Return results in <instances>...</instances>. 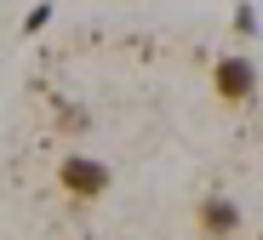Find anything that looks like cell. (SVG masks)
I'll return each instance as SVG.
<instances>
[{"mask_svg": "<svg viewBox=\"0 0 263 240\" xmlns=\"http://www.w3.org/2000/svg\"><path fill=\"white\" fill-rule=\"evenodd\" d=\"M109 183H115V172H109L98 155H63V160H58V189H63L74 206L103 200V195H109Z\"/></svg>", "mask_w": 263, "mask_h": 240, "instance_id": "6da1fadb", "label": "cell"}, {"mask_svg": "<svg viewBox=\"0 0 263 240\" xmlns=\"http://www.w3.org/2000/svg\"><path fill=\"white\" fill-rule=\"evenodd\" d=\"M212 91H217L229 109L252 103V98H257V63H252V58H240V52L217 58V63H212Z\"/></svg>", "mask_w": 263, "mask_h": 240, "instance_id": "7a4b0ae2", "label": "cell"}, {"mask_svg": "<svg viewBox=\"0 0 263 240\" xmlns=\"http://www.w3.org/2000/svg\"><path fill=\"white\" fill-rule=\"evenodd\" d=\"M240 200H229V195H206L200 206H195V229L206 234V240H235L240 234Z\"/></svg>", "mask_w": 263, "mask_h": 240, "instance_id": "3957f363", "label": "cell"}, {"mask_svg": "<svg viewBox=\"0 0 263 240\" xmlns=\"http://www.w3.org/2000/svg\"><path fill=\"white\" fill-rule=\"evenodd\" d=\"M235 34H240V40L257 34V6H252V0H246V6H235Z\"/></svg>", "mask_w": 263, "mask_h": 240, "instance_id": "277c9868", "label": "cell"}, {"mask_svg": "<svg viewBox=\"0 0 263 240\" xmlns=\"http://www.w3.org/2000/svg\"><path fill=\"white\" fill-rule=\"evenodd\" d=\"M46 17H52V6H34L29 23H23V34H40V29H46Z\"/></svg>", "mask_w": 263, "mask_h": 240, "instance_id": "5b68a950", "label": "cell"}]
</instances>
